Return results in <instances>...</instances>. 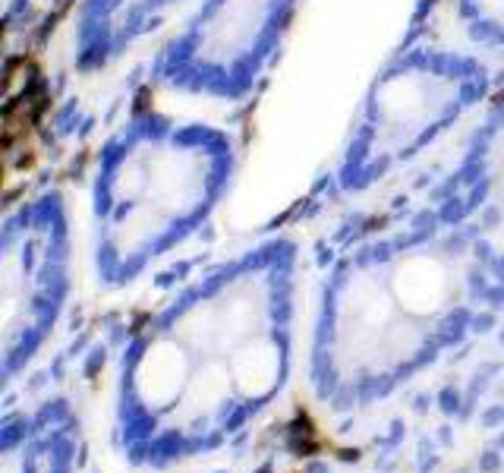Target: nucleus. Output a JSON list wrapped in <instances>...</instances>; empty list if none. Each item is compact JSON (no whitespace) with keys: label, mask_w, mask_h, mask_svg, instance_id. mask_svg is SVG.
<instances>
[{"label":"nucleus","mask_w":504,"mask_h":473,"mask_svg":"<svg viewBox=\"0 0 504 473\" xmlns=\"http://www.w3.org/2000/svg\"><path fill=\"white\" fill-rule=\"evenodd\" d=\"M231 174L224 136L198 126L142 124L129 129L98 171V215L108 231L136 240L139 231L161 236L193 221Z\"/></svg>","instance_id":"f257e3e1"},{"label":"nucleus","mask_w":504,"mask_h":473,"mask_svg":"<svg viewBox=\"0 0 504 473\" xmlns=\"http://www.w3.org/2000/svg\"><path fill=\"white\" fill-rule=\"evenodd\" d=\"M296 0H208L164 54V79L215 98L243 95L281 41Z\"/></svg>","instance_id":"f03ea898"},{"label":"nucleus","mask_w":504,"mask_h":473,"mask_svg":"<svg viewBox=\"0 0 504 473\" xmlns=\"http://www.w3.org/2000/svg\"><path fill=\"white\" fill-rule=\"evenodd\" d=\"M476 91V73L438 64L432 70L410 76H391L372 101V120L363 126L356 142V174L385 171L397 158L413 155V149L450 114L460 111Z\"/></svg>","instance_id":"7ed1b4c3"},{"label":"nucleus","mask_w":504,"mask_h":473,"mask_svg":"<svg viewBox=\"0 0 504 473\" xmlns=\"http://www.w3.org/2000/svg\"><path fill=\"white\" fill-rule=\"evenodd\" d=\"M177 0H91L82 22V54L108 60L120 44L148 32V22L167 13Z\"/></svg>","instance_id":"20e7f679"}]
</instances>
